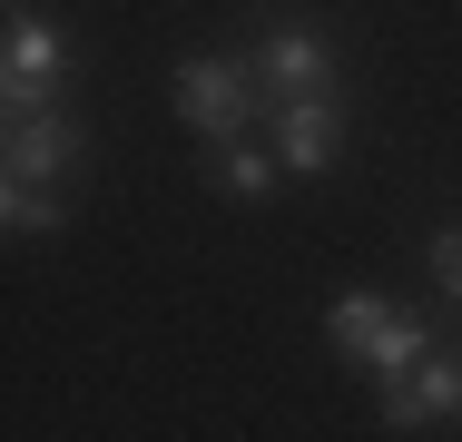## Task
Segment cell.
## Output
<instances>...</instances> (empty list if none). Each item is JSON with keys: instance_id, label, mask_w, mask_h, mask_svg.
<instances>
[{"instance_id": "1", "label": "cell", "mask_w": 462, "mask_h": 442, "mask_svg": "<svg viewBox=\"0 0 462 442\" xmlns=\"http://www.w3.org/2000/svg\"><path fill=\"white\" fill-rule=\"evenodd\" d=\"M325 335H335V345H345V364H355V373H374V383H393V373H413V364L433 354V325H423V315H403L393 295H365V285L325 305Z\"/></svg>"}, {"instance_id": "2", "label": "cell", "mask_w": 462, "mask_h": 442, "mask_svg": "<svg viewBox=\"0 0 462 442\" xmlns=\"http://www.w3.org/2000/svg\"><path fill=\"white\" fill-rule=\"evenodd\" d=\"M266 108V79H256V60H178V118L207 138V148H226V138H246V118Z\"/></svg>"}, {"instance_id": "3", "label": "cell", "mask_w": 462, "mask_h": 442, "mask_svg": "<svg viewBox=\"0 0 462 442\" xmlns=\"http://www.w3.org/2000/svg\"><path fill=\"white\" fill-rule=\"evenodd\" d=\"M69 79V30L60 20H40L30 0H10V50H0V108L20 118V108H50Z\"/></svg>"}, {"instance_id": "4", "label": "cell", "mask_w": 462, "mask_h": 442, "mask_svg": "<svg viewBox=\"0 0 462 442\" xmlns=\"http://www.w3.org/2000/svg\"><path fill=\"white\" fill-rule=\"evenodd\" d=\"M89 158V138H79V118L50 98V108H20L10 118V148H0V177H50V187H69Z\"/></svg>"}, {"instance_id": "5", "label": "cell", "mask_w": 462, "mask_h": 442, "mask_svg": "<svg viewBox=\"0 0 462 442\" xmlns=\"http://www.w3.org/2000/svg\"><path fill=\"white\" fill-rule=\"evenodd\" d=\"M256 79H266V108H276V98H315V88H335V50H325V30H315V20H276V30L256 40Z\"/></svg>"}, {"instance_id": "6", "label": "cell", "mask_w": 462, "mask_h": 442, "mask_svg": "<svg viewBox=\"0 0 462 442\" xmlns=\"http://www.w3.org/2000/svg\"><path fill=\"white\" fill-rule=\"evenodd\" d=\"M345 148V88H315V98H276V158L295 177H325Z\"/></svg>"}, {"instance_id": "7", "label": "cell", "mask_w": 462, "mask_h": 442, "mask_svg": "<svg viewBox=\"0 0 462 442\" xmlns=\"http://www.w3.org/2000/svg\"><path fill=\"white\" fill-rule=\"evenodd\" d=\"M374 413H383V433H423V423L462 413V354H423L413 373H393Z\"/></svg>"}, {"instance_id": "8", "label": "cell", "mask_w": 462, "mask_h": 442, "mask_svg": "<svg viewBox=\"0 0 462 442\" xmlns=\"http://www.w3.org/2000/svg\"><path fill=\"white\" fill-rule=\"evenodd\" d=\"M207 168H217V187H226L236 207H266L285 158H276V148H256V138H226V158H207Z\"/></svg>"}, {"instance_id": "9", "label": "cell", "mask_w": 462, "mask_h": 442, "mask_svg": "<svg viewBox=\"0 0 462 442\" xmlns=\"http://www.w3.org/2000/svg\"><path fill=\"white\" fill-rule=\"evenodd\" d=\"M69 216V187H50V177H0V226L10 236H40V226H60Z\"/></svg>"}, {"instance_id": "10", "label": "cell", "mask_w": 462, "mask_h": 442, "mask_svg": "<svg viewBox=\"0 0 462 442\" xmlns=\"http://www.w3.org/2000/svg\"><path fill=\"white\" fill-rule=\"evenodd\" d=\"M433 275H443V295L462 305V226H443V236H433Z\"/></svg>"}]
</instances>
